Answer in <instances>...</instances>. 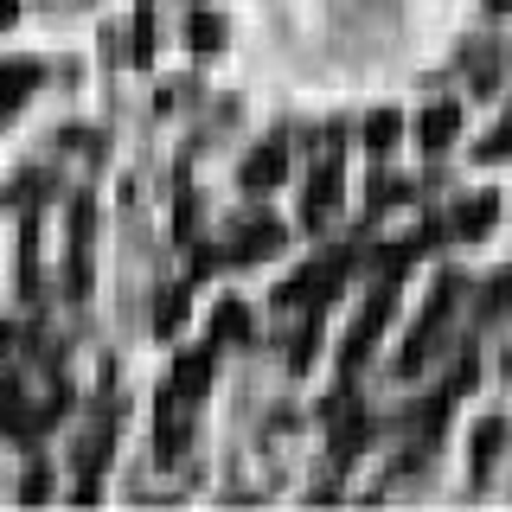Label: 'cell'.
I'll return each instance as SVG.
<instances>
[{
    "instance_id": "1",
    "label": "cell",
    "mask_w": 512,
    "mask_h": 512,
    "mask_svg": "<svg viewBox=\"0 0 512 512\" xmlns=\"http://www.w3.org/2000/svg\"><path fill=\"white\" fill-rule=\"evenodd\" d=\"M340 282H346V256H320L314 269H301V276L282 288V301H288V308H301V301H314V308H327V295H333Z\"/></svg>"
},
{
    "instance_id": "2",
    "label": "cell",
    "mask_w": 512,
    "mask_h": 512,
    "mask_svg": "<svg viewBox=\"0 0 512 512\" xmlns=\"http://www.w3.org/2000/svg\"><path fill=\"white\" fill-rule=\"evenodd\" d=\"M282 250V224L276 218H250L244 231L231 237V250H224V263H263V256Z\"/></svg>"
},
{
    "instance_id": "3",
    "label": "cell",
    "mask_w": 512,
    "mask_h": 512,
    "mask_svg": "<svg viewBox=\"0 0 512 512\" xmlns=\"http://www.w3.org/2000/svg\"><path fill=\"white\" fill-rule=\"evenodd\" d=\"M288 180V154H282V141H263L250 160H244V186L250 192H269V186H282Z\"/></svg>"
},
{
    "instance_id": "4",
    "label": "cell",
    "mask_w": 512,
    "mask_h": 512,
    "mask_svg": "<svg viewBox=\"0 0 512 512\" xmlns=\"http://www.w3.org/2000/svg\"><path fill=\"white\" fill-rule=\"evenodd\" d=\"M205 384H212V352H180V365H173V397H180V404H199Z\"/></svg>"
},
{
    "instance_id": "5",
    "label": "cell",
    "mask_w": 512,
    "mask_h": 512,
    "mask_svg": "<svg viewBox=\"0 0 512 512\" xmlns=\"http://www.w3.org/2000/svg\"><path fill=\"white\" fill-rule=\"evenodd\" d=\"M500 218V192H468V205H455V237H487Z\"/></svg>"
},
{
    "instance_id": "6",
    "label": "cell",
    "mask_w": 512,
    "mask_h": 512,
    "mask_svg": "<svg viewBox=\"0 0 512 512\" xmlns=\"http://www.w3.org/2000/svg\"><path fill=\"white\" fill-rule=\"evenodd\" d=\"M333 199H340V167H320L314 180H308V205H301V218H308V231H320L327 224V212H333Z\"/></svg>"
},
{
    "instance_id": "7",
    "label": "cell",
    "mask_w": 512,
    "mask_h": 512,
    "mask_svg": "<svg viewBox=\"0 0 512 512\" xmlns=\"http://www.w3.org/2000/svg\"><path fill=\"white\" fill-rule=\"evenodd\" d=\"M416 135H423V148H429V154H442L448 141L461 135V103H436L423 122H416Z\"/></svg>"
},
{
    "instance_id": "8",
    "label": "cell",
    "mask_w": 512,
    "mask_h": 512,
    "mask_svg": "<svg viewBox=\"0 0 512 512\" xmlns=\"http://www.w3.org/2000/svg\"><path fill=\"white\" fill-rule=\"evenodd\" d=\"M359 141H365V154H378V160H384V154L397 148V141H404V116H397V109H372Z\"/></svg>"
},
{
    "instance_id": "9",
    "label": "cell",
    "mask_w": 512,
    "mask_h": 512,
    "mask_svg": "<svg viewBox=\"0 0 512 512\" xmlns=\"http://www.w3.org/2000/svg\"><path fill=\"white\" fill-rule=\"evenodd\" d=\"M39 84V64H26V58H13V64H0V122L20 109V96Z\"/></svg>"
},
{
    "instance_id": "10",
    "label": "cell",
    "mask_w": 512,
    "mask_h": 512,
    "mask_svg": "<svg viewBox=\"0 0 512 512\" xmlns=\"http://www.w3.org/2000/svg\"><path fill=\"white\" fill-rule=\"evenodd\" d=\"M500 448H506V423H500V416H487V423L474 429V480H487V474H493Z\"/></svg>"
},
{
    "instance_id": "11",
    "label": "cell",
    "mask_w": 512,
    "mask_h": 512,
    "mask_svg": "<svg viewBox=\"0 0 512 512\" xmlns=\"http://www.w3.org/2000/svg\"><path fill=\"white\" fill-rule=\"evenodd\" d=\"M250 333H256V320H250V308L237 295L212 308V340H250Z\"/></svg>"
},
{
    "instance_id": "12",
    "label": "cell",
    "mask_w": 512,
    "mask_h": 512,
    "mask_svg": "<svg viewBox=\"0 0 512 512\" xmlns=\"http://www.w3.org/2000/svg\"><path fill=\"white\" fill-rule=\"evenodd\" d=\"M186 39H192V52H218V45H224V20H218V13H192Z\"/></svg>"
},
{
    "instance_id": "13",
    "label": "cell",
    "mask_w": 512,
    "mask_h": 512,
    "mask_svg": "<svg viewBox=\"0 0 512 512\" xmlns=\"http://www.w3.org/2000/svg\"><path fill=\"white\" fill-rule=\"evenodd\" d=\"M186 320V288H167L160 295V308H154V333H173Z\"/></svg>"
},
{
    "instance_id": "14",
    "label": "cell",
    "mask_w": 512,
    "mask_h": 512,
    "mask_svg": "<svg viewBox=\"0 0 512 512\" xmlns=\"http://www.w3.org/2000/svg\"><path fill=\"white\" fill-rule=\"evenodd\" d=\"M333 416H340V410H333ZM359 442H365V423H352V416H340V436H333V461L346 468V461H352V448H359Z\"/></svg>"
},
{
    "instance_id": "15",
    "label": "cell",
    "mask_w": 512,
    "mask_h": 512,
    "mask_svg": "<svg viewBox=\"0 0 512 512\" xmlns=\"http://www.w3.org/2000/svg\"><path fill=\"white\" fill-rule=\"evenodd\" d=\"M314 346H320V327L308 320V327L295 333V352H288V365H295V372H308V359H314Z\"/></svg>"
},
{
    "instance_id": "16",
    "label": "cell",
    "mask_w": 512,
    "mask_h": 512,
    "mask_svg": "<svg viewBox=\"0 0 512 512\" xmlns=\"http://www.w3.org/2000/svg\"><path fill=\"white\" fill-rule=\"evenodd\" d=\"M218 263H224V250H218V244H199V250H192V276H199V282L212 276Z\"/></svg>"
},
{
    "instance_id": "17",
    "label": "cell",
    "mask_w": 512,
    "mask_h": 512,
    "mask_svg": "<svg viewBox=\"0 0 512 512\" xmlns=\"http://www.w3.org/2000/svg\"><path fill=\"white\" fill-rule=\"evenodd\" d=\"M45 487H52V480H45V468H32V474H26V500H45Z\"/></svg>"
},
{
    "instance_id": "18",
    "label": "cell",
    "mask_w": 512,
    "mask_h": 512,
    "mask_svg": "<svg viewBox=\"0 0 512 512\" xmlns=\"http://www.w3.org/2000/svg\"><path fill=\"white\" fill-rule=\"evenodd\" d=\"M13 13H20V7H13V0H0V26H7V20H13Z\"/></svg>"
},
{
    "instance_id": "19",
    "label": "cell",
    "mask_w": 512,
    "mask_h": 512,
    "mask_svg": "<svg viewBox=\"0 0 512 512\" xmlns=\"http://www.w3.org/2000/svg\"><path fill=\"white\" fill-rule=\"evenodd\" d=\"M487 7H493V13H506V7H512V0H487Z\"/></svg>"
},
{
    "instance_id": "20",
    "label": "cell",
    "mask_w": 512,
    "mask_h": 512,
    "mask_svg": "<svg viewBox=\"0 0 512 512\" xmlns=\"http://www.w3.org/2000/svg\"><path fill=\"white\" fill-rule=\"evenodd\" d=\"M506 378H512V352H506Z\"/></svg>"
},
{
    "instance_id": "21",
    "label": "cell",
    "mask_w": 512,
    "mask_h": 512,
    "mask_svg": "<svg viewBox=\"0 0 512 512\" xmlns=\"http://www.w3.org/2000/svg\"><path fill=\"white\" fill-rule=\"evenodd\" d=\"M506 128H512V116H506Z\"/></svg>"
}]
</instances>
